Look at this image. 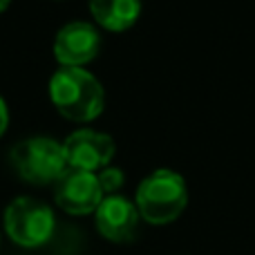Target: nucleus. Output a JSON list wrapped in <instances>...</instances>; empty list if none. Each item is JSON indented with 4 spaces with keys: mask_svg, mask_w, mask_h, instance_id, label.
<instances>
[{
    "mask_svg": "<svg viewBox=\"0 0 255 255\" xmlns=\"http://www.w3.org/2000/svg\"><path fill=\"white\" fill-rule=\"evenodd\" d=\"M134 204L143 222L152 226H166L186 211L188 186L179 172L159 168L139 184Z\"/></svg>",
    "mask_w": 255,
    "mask_h": 255,
    "instance_id": "2",
    "label": "nucleus"
},
{
    "mask_svg": "<svg viewBox=\"0 0 255 255\" xmlns=\"http://www.w3.org/2000/svg\"><path fill=\"white\" fill-rule=\"evenodd\" d=\"M97 179H99V186H101L103 195L108 197V195L119 193L124 181H126V175H124V170H119V168L108 166V168H103V170L97 172Z\"/></svg>",
    "mask_w": 255,
    "mask_h": 255,
    "instance_id": "10",
    "label": "nucleus"
},
{
    "mask_svg": "<svg viewBox=\"0 0 255 255\" xmlns=\"http://www.w3.org/2000/svg\"><path fill=\"white\" fill-rule=\"evenodd\" d=\"M94 20L108 31H126L141 16V0H90Z\"/></svg>",
    "mask_w": 255,
    "mask_h": 255,
    "instance_id": "9",
    "label": "nucleus"
},
{
    "mask_svg": "<svg viewBox=\"0 0 255 255\" xmlns=\"http://www.w3.org/2000/svg\"><path fill=\"white\" fill-rule=\"evenodd\" d=\"M9 2H11V0H0V13H2L4 9L9 7Z\"/></svg>",
    "mask_w": 255,
    "mask_h": 255,
    "instance_id": "12",
    "label": "nucleus"
},
{
    "mask_svg": "<svg viewBox=\"0 0 255 255\" xmlns=\"http://www.w3.org/2000/svg\"><path fill=\"white\" fill-rule=\"evenodd\" d=\"M9 161L20 179L36 186L56 184L58 177L67 170L63 143L49 136H31V139L20 141L11 148Z\"/></svg>",
    "mask_w": 255,
    "mask_h": 255,
    "instance_id": "3",
    "label": "nucleus"
},
{
    "mask_svg": "<svg viewBox=\"0 0 255 255\" xmlns=\"http://www.w3.org/2000/svg\"><path fill=\"white\" fill-rule=\"evenodd\" d=\"M94 217H97L99 233L115 244L130 242L136 235L139 220H141L139 211H136V204L124 197V195H108V197H103V202L94 211Z\"/></svg>",
    "mask_w": 255,
    "mask_h": 255,
    "instance_id": "8",
    "label": "nucleus"
},
{
    "mask_svg": "<svg viewBox=\"0 0 255 255\" xmlns=\"http://www.w3.org/2000/svg\"><path fill=\"white\" fill-rule=\"evenodd\" d=\"M101 49V34L88 22H67L54 38V56L63 67H83Z\"/></svg>",
    "mask_w": 255,
    "mask_h": 255,
    "instance_id": "7",
    "label": "nucleus"
},
{
    "mask_svg": "<svg viewBox=\"0 0 255 255\" xmlns=\"http://www.w3.org/2000/svg\"><path fill=\"white\" fill-rule=\"evenodd\" d=\"M49 99L65 119L88 124L106 108V92L83 67H61L49 79Z\"/></svg>",
    "mask_w": 255,
    "mask_h": 255,
    "instance_id": "1",
    "label": "nucleus"
},
{
    "mask_svg": "<svg viewBox=\"0 0 255 255\" xmlns=\"http://www.w3.org/2000/svg\"><path fill=\"white\" fill-rule=\"evenodd\" d=\"M103 190L99 186L97 172L67 168L54 184V202L67 215H90L103 202Z\"/></svg>",
    "mask_w": 255,
    "mask_h": 255,
    "instance_id": "5",
    "label": "nucleus"
},
{
    "mask_svg": "<svg viewBox=\"0 0 255 255\" xmlns=\"http://www.w3.org/2000/svg\"><path fill=\"white\" fill-rule=\"evenodd\" d=\"M56 229L54 211L34 197H16L4 208V231L9 240L22 249H38L47 244Z\"/></svg>",
    "mask_w": 255,
    "mask_h": 255,
    "instance_id": "4",
    "label": "nucleus"
},
{
    "mask_svg": "<svg viewBox=\"0 0 255 255\" xmlns=\"http://www.w3.org/2000/svg\"><path fill=\"white\" fill-rule=\"evenodd\" d=\"M7 124H9V112H7V106H4L2 97H0V136L7 130Z\"/></svg>",
    "mask_w": 255,
    "mask_h": 255,
    "instance_id": "11",
    "label": "nucleus"
},
{
    "mask_svg": "<svg viewBox=\"0 0 255 255\" xmlns=\"http://www.w3.org/2000/svg\"><path fill=\"white\" fill-rule=\"evenodd\" d=\"M63 150H65L67 168H76V170H88L99 172L103 168L110 166L112 157H115V141L110 134L90 130H76L63 141Z\"/></svg>",
    "mask_w": 255,
    "mask_h": 255,
    "instance_id": "6",
    "label": "nucleus"
}]
</instances>
